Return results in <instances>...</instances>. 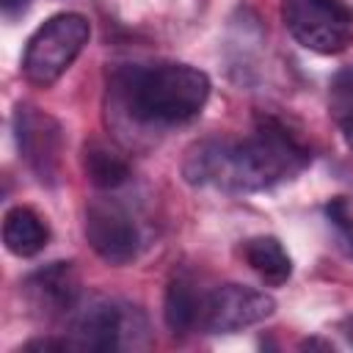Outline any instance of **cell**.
Listing matches in <instances>:
<instances>
[{
  "mask_svg": "<svg viewBox=\"0 0 353 353\" xmlns=\"http://www.w3.org/2000/svg\"><path fill=\"white\" fill-rule=\"evenodd\" d=\"M339 331H342V334H345V339H347V342L353 345V314L342 320V325H339Z\"/></svg>",
  "mask_w": 353,
  "mask_h": 353,
  "instance_id": "18",
  "label": "cell"
},
{
  "mask_svg": "<svg viewBox=\"0 0 353 353\" xmlns=\"http://www.w3.org/2000/svg\"><path fill=\"white\" fill-rule=\"evenodd\" d=\"M127 331H143L141 312L119 301L97 298L74 314L69 342L74 350H119Z\"/></svg>",
  "mask_w": 353,
  "mask_h": 353,
  "instance_id": "8",
  "label": "cell"
},
{
  "mask_svg": "<svg viewBox=\"0 0 353 353\" xmlns=\"http://www.w3.org/2000/svg\"><path fill=\"white\" fill-rule=\"evenodd\" d=\"M110 110L141 130H171L193 121L210 99V77L176 61L121 63L108 77Z\"/></svg>",
  "mask_w": 353,
  "mask_h": 353,
  "instance_id": "2",
  "label": "cell"
},
{
  "mask_svg": "<svg viewBox=\"0 0 353 353\" xmlns=\"http://www.w3.org/2000/svg\"><path fill=\"white\" fill-rule=\"evenodd\" d=\"M91 39V22L77 11H61L41 22L22 52V74L36 88H50L77 61Z\"/></svg>",
  "mask_w": 353,
  "mask_h": 353,
  "instance_id": "3",
  "label": "cell"
},
{
  "mask_svg": "<svg viewBox=\"0 0 353 353\" xmlns=\"http://www.w3.org/2000/svg\"><path fill=\"white\" fill-rule=\"evenodd\" d=\"M3 243L14 256H36L50 243V226L36 210L17 204L3 215Z\"/></svg>",
  "mask_w": 353,
  "mask_h": 353,
  "instance_id": "10",
  "label": "cell"
},
{
  "mask_svg": "<svg viewBox=\"0 0 353 353\" xmlns=\"http://www.w3.org/2000/svg\"><path fill=\"white\" fill-rule=\"evenodd\" d=\"M312 154L276 119L256 121L248 138H204L196 141L182 160V176L193 188H215L223 193L268 190L295 179Z\"/></svg>",
  "mask_w": 353,
  "mask_h": 353,
  "instance_id": "1",
  "label": "cell"
},
{
  "mask_svg": "<svg viewBox=\"0 0 353 353\" xmlns=\"http://www.w3.org/2000/svg\"><path fill=\"white\" fill-rule=\"evenodd\" d=\"M11 121H14L19 157L28 163V168L36 174L39 182L52 185L58 179L61 146H63L61 124L33 105H17Z\"/></svg>",
  "mask_w": 353,
  "mask_h": 353,
  "instance_id": "7",
  "label": "cell"
},
{
  "mask_svg": "<svg viewBox=\"0 0 353 353\" xmlns=\"http://www.w3.org/2000/svg\"><path fill=\"white\" fill-rule=\"evenodd\" d=\"M276 312L273 295L245 284H221L204 292L199 328L207 334H234L268 320Z\"/></svg>",
  "mask_w": 353,
  "mask_h": 353,
  "instance_id": "6",
  "label": "cell"
},
{
  "mask_svg": "<svg viewBox=\"0 0 353 353\" xmlns=\"http://www.w3.org/2000/svg\"><path fill=\"white\" fill-rule=\"evenodd\" d=\"M331 105H334L339 119L353 113V66L334 77V83H331Z\"/></svg>",
  "mask_w": 353,
  "mask_h": 353,
  "instance_id": "15",
  "label": "cell"
},
{
  "mask_svg": "<svg viewBox=\"0 0 353 353\" xmlns=\"http://www.w3.org/2000/svg\"><path fill=\"white\" fill-rule=\"evenodd\" d=\"M22 295L28 298L30 309L44 317L69 314L80 298V279L72 262H50L33 270L22 281Z\"/></svg>",
  "mask_w": 353,
  "mask_h": 353,
  "instance_id": "9",
  "label": "cell"
},
{
  "mask_svg": "<svg viewBox=\"0 0 353 353\" xmlns=\"http://www.w3.org/2000/svg\"><path fill=\"white\" fill-rule=\"evenodd\" d=\"M83 232L94 254L108 265H127L141 254V229L116 199H94L85 207Z\"/></svg>",
  "mask_w": 353,
  "mask_h": 353,
  "instance_id": "5",
  "label": "cell"
},
{
  "mask_svg": "<svg viewBox=\"0 0 353 353\" xmlns=\"http://www.w3.org/2000/svg\"><path fill=\"white\" fill-rule=\"evenodd\" d=\"M325 212H328V221H331V226L336 229L339 240L345 243L347 254L353 256V215H350V210H347V201H345V199H334V201L325 207Z\"/></svg>",
  "mask_w": 353,
  "mask_h": 353,
  "instance_id": "14",
  "label": "cell"
},
{
  "mask_svg": "<svg viewBox=\"0 0 353 353\" xmlns=\"http://www.w3.org/2000/svg\"><path fill=\"white\" fill-rule=\"evenodd\" d=\"M339 127H342V138H345L347 149L353 152V113H350V116H342V119H339Z\"/></svg>",
  "mask_w": 353,
  "mask_h": 353,
  "instance_id": "17",
  "label": "cell"
},
{
  "mask_svg": "<svg viewBox=\"0 0 353 353\" xmlns=\"http://www.w3.org/2000/svg\"><path fill=\"white\" fill-rule=\"evenodd\" d=\"M83 168L94 188L113 190L130 179V163L102 141H91L83 149Z\"/></svg>",
  "mask_w": 353,
  "mask_h": 353,
  "instance_id": "13",
  "label": "cell"
},
{
  "mask_svg": "<svg viewBox=\"0 0 353 353\" xmlns=\"http://www.w3.org/2000/svg\"><path fill=\"white\" fill-rule=\"evenodd\" d=\"M281 17L292 39L320 55H336L353 41V8L345 0H284Z\"/></svg>",
  "mask_w": 353,
  "mask_h": 353,
  "instance_id": "4",
  "label": "cell"
},
{
  "mask_svg": "<svg viewBox=\"0 0 353 353\" xmlns=\"http://www.w3.org/2000/svg\"><path fill=\"white\" fill-rule=\"evenodd\" d=\"M243 259L270 287H281L292 276V259L284 251V245H281L279 237L259 234V237L245 240L243 243Z\"/></svg>",
  "mask_w": 353,
  "mask_h": 353,
  "instance_id": "11",
  "label": "cell"
},
{
  "mask_svg": "<svg viewBox=\"0 0 353 353\" xmlns=\"http://www.w3.org/2000/svg\"><path fill=\"white\" fill-rule=\"evenodd\" d=\"M28 6H30V0H3V14H6V19H17L28 11Z\"/></svg>",
  "mask_w": 353,
  "mask_h": 353,
  "instance_id": "16",
  "label": "cell"
},
{
  "mask_svg": "<svg viewBox=\"0 0 353 353\" xmlns=\"http://www.w3.org/2000/svg\"><path fill=\"white\" fill-rule=\"evenodd\" d=\"M201 303H204V292L196 290V284L185 276L171 279L168 290H165V301H163V317L171 334H188L199 328L201 320Z\"/></svg>",
  "mask_w": 353,
  "mask_h": 353,
  "instance_id": "12",
  "label": "cell"
}]
</instances>
